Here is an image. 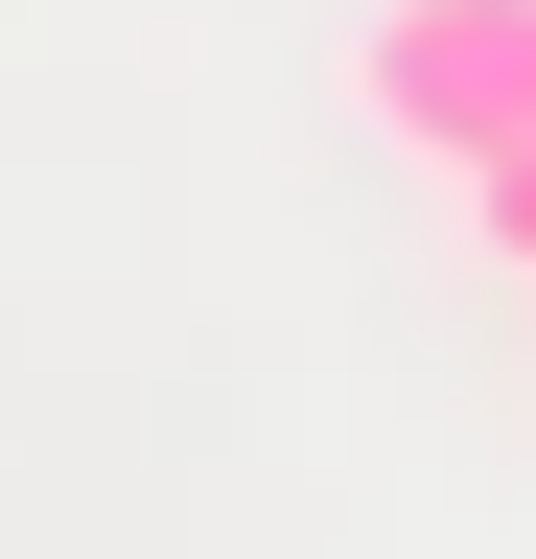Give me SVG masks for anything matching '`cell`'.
<instances>
[{"label": "cell", "instance_id": "obj_1", "mask_svg": "<svg viewBox=\"0 0 536 559\" xmlns=\"http://www.w3.org/2000/svg\"><path fill=\"white\" fill-rule=\"evenodd\" d=\"M350 117L420 187H466L490 140H536V0H373L350 24Z\"/></svg>", "mask_w": 536, "mask_h": 559}, {"label": "cell", "instance_id": "obj_2", "mask_svg": "<svg viewBox=\"0 0 536 559\" xmlns=\"http://www.w3.org/2000/svg\"><path fill=\"white\" fill-rule=\"evenodd\" d=\"M466 234H490V257L536 280V140H490V164H466Z\"/></svg>", "mask_w": 536, "mask_h": 559}]
</instances>
